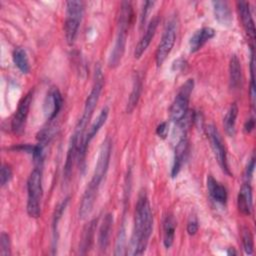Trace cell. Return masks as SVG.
<instances>
[{
  "mask_svg": "<svg viewBox=\"0 0 256 256\" xmlns=\"http://www.w3.org/2000/svg\"><path fill=\"white\" fill-rule=\"evenodd\" d=\"M153 228V215L149 199L145 191H141L134 213V227L130 242L131 255H141L145 252Z\"/></svg>",
  "mask_w": 256,
  "mask_h": 256,
  "instance_id": "obj_1",
  "label": "cell"
},
{
  "mask_svg": "<svg viewBox=\"0 0 256 256\" xmlns=\"http://www.w3.org/2000/svg\"><path fill=\"white\" fill-rule=\"evenodd\" d=\"M111 148H112L111 140L110 138L107 137L101 144L92 178L89 184L87 185L81 199V203L79 206L80 219H85L87 216L90 215V213L93 210L95 200L97 198V194L99 191V187L108 171L110 157H111Z\"/></svg>",
  "mask_w": 256,
  "mask_h": 256,
  "instance_id": "obj_2",
  "label": "cell"
},
{
  "mask_svg": "<svg viewBox=\"0 0 256 256\" xmlns=\"http://www.w3.org/2000/svg\"><path fill=\"white\" fill-rule=\"evenodd\" d=\"M132 17H133V10H132L131 3L128 1H123L120 5L115 42L108 59V64L112 68H115L120 64L123 54L125 52L128 29L131 24Z\"/></svg>",
  "mask_w": 256,
  "mask_h": 256,
  "instance_id": "obj_3",
  "label": "cell"
},
{
  "mask_svg": "<svg viewBox=\"0 0 256 256\" xmlns=\"http://www.w3.org/2000/svg\"><path fill=\"white\" fill-rule=\"evenodd\" d=\"M104 86V76L101 70V67L98 65L95 68V73H94V82H93V86L92 89L85 101V105H84V110H83V114L81 116V118L79 119L77 125H76V129L74 134L77 135V137L79 139H84L85 138V130H86V126L89 122V120L91 119V116L95 110V107L98 103L101 91L103 89Z\"/></svg>",
  "mask_w": 256,
  "mask_h": 256,
  "instance_id": "obj_4",
  "label": "cell"
},
{
  "mask_svg": "<svg viewBox=\"0 0 256 256\" xmlns=\"http://www.w3.org/2000/svg\"><path fill=\"white\" fill-rule=\"evenodd\" d=\"M42 194V167L35 166L27 180V213L32 218L40 216Z\"/></svg>",
  "mask_w": 256,
  "mask_h": 256,
  "instance_id": "obj_5",
  "label": "cell"
},
{
  "mask_svg": "<svg viewBox=\"0 0 256 256\" xmlns=\"http://www.w3.org/2000/svg\"><path fill=\"white\" fill-rule=\"evenodd\" d=\"M84 4L82 1L71 0L66 2V18L64 22V33L66 41L72 45L76 39L78 28L83 16Z\"/></svg>",
  "mask_w": 256,
  "mask_h": 256,
  "instance_id": "obj_6",
  "label": "cell"
},
{
  "mask_svg": "<svg viewBox=\"0 0 256 256\" xmlns=\"http://www.w3.org/2000/svg\"><path fill=\"white\" fill-rule=\"evenodd\" d=\"M193 88L194 80L191 78L187 79L185 83L179 88L170 107V119L174 123H180L187 115L190 96L192 94Z\"/></svg>",
  "mask_w": 256,
  "mask_h": 256,
  "instance_id": "obj_7",
  "label": "cell"
},
{
  "mask_svg": "<svg viewBox=\"0 0 256 256\" xmlns=\"http://www.w3.org/2000/svg\"><path fill=\"white\" fill-rule=\"evenodd\" d=\"M176 33H177V22L175 18H171L165 25L160 43L155 53V60H156L157 66H161L163 62L166 60L169 53L171 52L176 40Z\"/></svg>",
  "mask_w": 256,
  "mask_h": 256,
  "instance_id": "obj_8",
  "label": "cell"
},
{
  "mask_svg": "<svg viewBox=\"0 0 256 256\" xmlns=\"http://www.w3.org/2000/svg\"><path fill=\"white\" fill-rule=\"evenodd\" d=\"M207 134H208V138H209L214 156H215L220 168L227 175H231V172H230L229 166H228L225 145H224V142H223L220 132L214 125H209L207 127Z\"/></svg>",
  "mask_w": 256,
  "mask_h": 256,
  "instance_id": "obj_9",
  "label": "cell"
},
{
  "mask_svg": "<svg viewBox=\"0 0 256 256\" xmlns=\"http://www.w3.org/2000/svg\"><path fill=\"white\" fill-rule=\"evenodd\" d=\"M32 96L33 93L32 91H29L24 97H22V99L20 100L17 110L12 118L11 121V130L14 133H20L22 132V130L25 127V123L27 120V116L29 113V109H30V105L32 102Z\"/></svg>",
  "mask_w": 256,
  "mask_h": 256,
  "instance_id": "obj_10",
  "label": "cell"
},
{
  "mask_svg": "<svg viewBox=\"0 0 256 256\" xmlns=\"http://www.w3.org/2000/svg\"><path fill=\"white\" fill-rule=\"evenodd\" d=\"M63 104V99L60 91L56 87L50 88L48 91L43 105L45 116L49 121L53 120L60 112Z\"/></svg>",
  "mask_w": 256,
  "mask_h": 256,
  "instance_id": "obj_11",
  "label": "cell"
},
{
  "mask_svg": "<svg viewBox=\"0 0 256 256\" xmlns=\"http://www.w3.org/2000/svg\"><path fill=\"white\" fill-rule=\"evenodd\" d=\"M236 6H237L238 14H239V17L241 19V22H242V25L244 27L246 34L248 35V37L251 41H254V39H255V24H254V20H253V16L251 13L249 3L246 1H238V2H236Z\"/></svg>",
  "mask_w": 256,
  "mask_h": 256,
  "instance_id": "obj_12",
  "label": "cell"
},
{
  "mask_svg": "<svg viewBox=\"0 0 256 256\" xmlns=\"http://www.w3.org/2000/svg\"><path fill=\"white\" fill-rule=\"evenodd\" d=\"M158 24H159V17L158 16H155L150 20L149 24L146 27V30H145L143 36L141 37V39L139 40V42L137 43V45L135 47L134 57L136 59H139L142 56V54L146 51L148 46L150 45V43H151V41H152V39L155 35Z\"/></svg>",
  "mask_w": 256,
  "mask_h": 256,
  "instance_id": "obj_13",
  "label": "cell"
},
{
  "mask_svg": "<svg viewBox=\"0 0 256 256\" xmlns=\"http://www.w3.org/2000/svg\"><path fill=\"white\" fill-rule=\"evenodd\" d=\"M188 151V140L185 137V135H182V137L178 140L175 151H174V159H173V165L171 169V176L176 177L178 173L180 172L183 163L185 161L186 155Z\"/></svg>",
  "mask_w": 256,
  "mask_h": 256,
  "instance_id": "obj_14",
  "label": "cell"
},
{
  "mask_svg": "<svg viewBox=\"0 0 256 256\" xmlns=\"http://www.w3.org/2000/svg\"><path fill=\"white\" fill-rule=\"evenodd\" d=\"M237 207L238 210L244 215H250L253 208V197L252 188L249 182L242 184L238 196H237Z\"/></svg>",
  "mask_w": 256,
  "mask_h": 256,
  "instance_id": "obj_15",
  "label": "cell"
},
{
  "mask_svg": "<svg viewBox=\"0 0 256 256\" xmlns=\"http://www.w3.org/2000/svg\"><path fill=\"white\" fill-rule=\"evenodd\" d=\"M214 36H215V31L211 27H203L197 30L196 32H194V34L191 36L189 40L190 52L193 53L198 51L200 48H202V46L206 42H208Z\"/></svg>",
  "mask_w": 256,
  "mask_h": 256,
  "instance_id": "obj_16",
  "label": "cell"
},
{
  "mask_svg": "<svg viewBox=\"0 0 256 256\" xmlns=\"http://www.w3.org/2000/svg\"><path fill=\"white\" fill-rule=\"evenodd\" d=\"M207 189L209 195L214 201L220 204H225L227 202L228 194L226 188L221 183H219L212 175L207 176Z\"/></svg>",
  "mask_w": 256,
  "mask_h": 256,
  "instance_id": "obj_17",
  "label": "cell"
},
{
  "mask_svg": "<svg viewBox=\"0 0 256 256\" xmlns=\"http://www.w3.org/2000/svg\"><path fill=\"white\" fill-rule=\"evenodd\" d=\"M213 12L215 19L221 24L225 26H229L232 22V12L228 2L226 1H213Z\"/></svg>",
  "mask_w": 256,
  "mask_h": 256,
  "instance_id": "obj_18",
  "label": "cell"
},
{
  "mask_svg": "<svg viewBox=\"0 0 256 256\" xmlns=\"http://www.w3.org/2000/svg\"><path fill=\"white\" fill-rule=\"evenodd\" d=\"M112 225H113V215L111 213H108L104 216L103 221L99 227V233H98V245L102 251L106 250L109 245Z\"/></svg>",
  "mask_w": 256,
  "mask_h": 256,
  "instance_id": "obj_19",
  "label": "cell"
},
{
  "mask_svg": "<svg viewBox=\"0 0 256 256\" xmlns=\"http://www.w3.org/2000/svg\"><path fill=\"white\" fill-rule=\"evenodd\" d=\"M108 114H109V108L107 106L103 107L102 110L100 111L99 115L97 116L96 120L92 123V125L90 126V128L88 129L87 133L85 134V139H84V148L87 150V147L89 145V143L91 142V140L94 138V136L99 132V130L101 129V127L105 124L107 118H108Z\"/></svg>",
  "mask_w": 256,
  "mask_h": 256,
  "instance_id": "obj_20",
  "label": "cell"
},
{
  "mask_svg": "<svg viewBox=\"0 0 256 256\" xmlns=\"http://www.w3.org/2000/svg\"><path fill=\"white\" fill-rule=\"evenodd\" d=\"M242 82V69L239 58L236 55H232L229 62V83L230 88L237 90L241 86Z\"/></svg>",
  "mask_w": 256,
  "mask_h": 256,
  "instance_id": "obj_21",
  "label": "cell"
},
{
  "mask_svg": "<svg viewBox=\"0 0 256 256\" xmlns=\"http://www.w3.org/2000/svg\"><path fill=\"white\" fill-rule=\"evenodd\" d=\"M175 229L176 220L174 216L172 214L166 215L163 221V244L167 249H169L174 242Z\"/></svg>",
  "mask_w": 256,
  "mask_h": 256,
  "instance_id": "obj_22",
  "label": "cell"
},
{
  "mask_svg": "<svg viewBox=\"0 0 256 256\" xmlns=\"http://www.w3.org/2000/svg\"><path fill=\"white\" fill-rule=\"evenodd\" d=\"M238 116V106L236 103H233L230 105L228 111L226 112V115L223 120V125L225 132L229 136H234L235 134V126H236V119Z\"/></svg>",
  "mask_w": 256,
  "mask_h": 256,
  "instance_id": "obj_23",
  "label": "cell"
},
{
  "mask_svg": "<svg viewBox=\"0 0 256 256\" xmlns=\"http://www.w3.org/2000/svg\"><path fill=\"white\" fill-rule=\"evenodd\" d=\"M96 223H97L96 219L91 220L83 230L82 240H81V244H80V250H81V253H83V254H85L91 248Z\"/></svg>",
  "mask_w": 256,
  "mask_h": 256,
  "instance_id": "obj_24",
  "label": "cell"
},
{
  "mask_svg": "<svg viewBox=\"0 0 256 256\" xmlns=\"http://www.w3.org/2000/svg\"><path fill=\"white\" fill-rule=\"evenodd\" d=\"M141 90H142V81H141L140 77L137 75L133 81L132 91L130 93V96H129V99L127 102V107H126L127 113H131L137 106V103H138L140 95H141Z\"/></svg>",
  "mask_w": 256,
  "mask_h": 256,
  "instance_id": "obj_25",
  "label": "cell"
},
{
  "mask_svg": "<svg viewBox=\"0 0 256 256\" xmlns=\"http://www.w3.org/2000/svg\"><path fill=\"white\" fill-rule=\"evenodd\" d=\"M12 58L14 64L17 66V68L22 72V73H28L30 70V65L28 61V57L26 54V51L21 48L17 47L13 50L12 53Z\"/></svg>",
  "mask_w": 256,
  "mask_h": 256,
  "instance_id": "obj_26",
  "label": "cell"
},
{
  "mask_svg": "<svg viewBox=\"0 0 256 256\" xmlns=\"http://www.w3.org/2000/svg\"><path fill=\"white\" fill-rule=\"evenodd\" d=\"M241 239H242V245L245 253L248 255H252L254 252V241H253L252 233L249 228L244 227L242 229Z\"/></svg>",
  "mask_w": 256,
  "mask_h": 256,
  "instance_id": "obj_27",
  "label": "cell"
},
{
  "mask_svg": "<svg viewBox=\"0 0 256 256\" xmlns=\"http://www.w3.org/2000/svg\"><path fill=\"white\" fill-rule=\"evenodd\" d=\"M68 199L69 198H66L64 201H62L56 208L55 210V213H54V216H53V224H52V227H53V242L54 244L57 242V227H58V223H59V220L67 206V203H68Z\"/></svg>",
  "mask_w": 256,
  "mask_h": 256,
  "instance_id": "obj_28",
  "label": "cell"
},
{
  "mask_svg": "<svg viewBox=\"0 0 256 256\" xmlns=\"http://www.w3.org/2000/svg\"><path fill=\"white\" fill-rule=\"evenodd\" d=\"M125 244H126V234H125L124 227H122L118 233L114 254L115 255H124L125 254V251H124Z\"/></svg>",
  "mask_w": 256,
  "mask_h": 256,
  "instance_id": "obj_29",
  "label": "cell"
},
{
  "mask_svg": "<svg viewBox=\"0 0 256 256\" xmlns=\"http://www.w3.org/2000/svg\"><path fill=\"white\" fill-rule=\"evenodd\" d=\"M0 255L1 256L11 255L10 238H9V235L5 232H2L0 236Z\"/></svg>",
  "mask_w": 256,
  "mask_h": 256,
  "instance_id": "obj_30",
  "label": "cell"
},
{
  "mask_svg": "<svg viewBox=\"0 0 256 256\" xmlns=\"http://www.w3.org/2000/svg\"><path fill=\"white\" fill-rule=\"evenodd\" d=\"M12 178V169L8 164H2L1 172H0V184L1 186H5Z\"/></svg>",
  "mask_w": 256,
  "mask_h": 256,
  "instance_id": "obj_31",
  "label": "cell"
},
{
  "mask_svg": "<svg viewBox=\"0 0 256 256\" xmlns=\"http://www.w3.org/2000/svg\"><path fill=\"white\" fill-rule=\"evenodd\" d=\"M154 5V2L153 1H146L143 3V7H142V10H141V16H140V19H141V25H143L147 19V16L151 10V8L153 7Z\"/></svg>",
  "mask_w": 256,
  "mask_h": 256,
  "instance_id": "obj_32",
  "label": "cell"
},
{
  "mask_svg": "<svg viewBox=\"0 0 256 256\" xmlns=\"http://www.w3.org/2000/svg\"><path fill=\"white\" fill-rule=\"evenodd\" d=\"M199 225H198V221L196 220V218H190V220L187 223V232L189 235H195L196 232L198 231Z\"/></svg>",
  "mask_w": 256,
  "mask_h": 256,
  "instance_id": "obj_33",
  "label": "cell"
},
{
  "mask_svg": "<svg viewBox=\"0 0 256 256\" xmlns=\"http://www.w3.org/2000/svg\"><path fill=\"white\" fill-rule=\"evenodd\" d=\"M168 130H169V128H168V123H167V122H162V123H160V124L157 126V128H156V133H157V135H158L159 137H161V138H166V136H167V134H168Z\"/></svg>",
  "mask_w": 256,
  "mask_h": 256,
  "instance_id": "obj_34",
  "label": "cell"
},
{
  "mask_svg": "<svg viewBox=\"0 0 256 256\" xmlns=\"http://www.w3.org/2000/svg\"><path fill=\"white\" fill-rule=\"evenodd\" d=\"M254 168H255V157L252 156L248 165H247V168H246V171H245V178L248 180L249 178H251L252 174H253V171H254Z\"/></svg>",
  "mask_w": 256,
  "mask_h": 256,
  "instance_id": "obj_35",
  "label": "cell"
},
{
  "mask_svg": "<svg viewBox=\"0 0 256 256\" xmlns=\"http://www.w3.org/2000/svg\"><path fill=\"white\" fill-rule=\"evenodd\" d=\"M255 127V121H254V118L251 117L249 119H247V121L245 122L244 124V131L246 133H250Z\"/></svg>",
  "mask_w": 256,
  "mask_h": 256,
  "instance_id": "obj_36",
  "label": "cell"
},
{
  "mask_svg": "<svg viewBox=\"0 0 256 256\" xmlns=\"http://www.w3.org/2000/svg\"><path fill=\"white\" fill-rule=\"evenodd\" d=\"M185 64H186L185 60H183V59L180 58V59H177L176 61L173 62L172 67H173L174 70H180V69H182V68L185 66Z\"/></svg>",
  "mask_w": 256,
  "mask_h": 256,
  "instance_id": "obj_37",
  "label": "cell"
},
{
  "mask_svg": "<svg viewBox=\"0 0 256 256\" xmlns=\"http://www.w3.org/2000/svg\"><path fill=\"white\" fill-rule=\"evenodd\" d=\"M227 254H228V255H231V254L233 255V254H236V251H234L232 248H229L228 251H227Z\"/></svg>",
  "mask_w": 256,
  "mask_h": 256,
  "instance_id": "obj_38",
  "label": "cell"
}]
</instances>
